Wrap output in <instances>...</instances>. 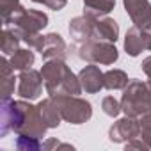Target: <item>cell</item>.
<instances>
[{
    "label": "cell",
    "instance_id": "cell-1",
    "mask_svg": "<svg viewBox=\"0 0 151 151\" xmlns=\"http://www.w3.org/2000/svg\"><path fill=\"white\" fill-rule=\"evenodd\" d=\"M41 75H43L45 89H46L48 96H57V94L78 96L84 91L80 78L71 71V68L66 64V60H60V59L45 60V64L41 68Z\"/></svg>",
    "mask_w": 151,
    "mask_h": 151
},
{
    "label": "cell",
    "instance_id": "cell-2",
    "mask_svg": "<svg viewBox=\"0 0 151 151\" xmlns=\"http://www.w3.org/2000/svg\"><path fill=\"white\" fill-rule=\"evenodd\" d=\"M48 126L39 112L37 105H32L30 100H18L14 101V124L13 132L16 135H30L43 139Z\"/></svg>",
    "mask_w": 151,
    "mask_h": 151
},
{
    "label": "cell",
    "instance_id": "cell-3",
    "mask_svg": "<svg viewBox=\"0 0 151 151\" xmlns=\"http://www.w3.org/2000/svg\"><path fill=\"white\" fill-rule=\"evenodd\" d=\"M121 110L124 116L140 117L142 114L151 112V78L142 80H130L128 86L123 89L121 98Z\"/></svg>",
    "mask_w": 151,
    "mask_h": 151
},
{
    "label": "cell",
    "instance_id": "cell-4",
    "mask_svg": "<svg viewBox=\"0 0 151 151\" xmlns=\"http://www.w3.org/2000/svg\"><path fill=\"white\" fill-rule=\"evenodd\" d=\"M69 53L77 55L78 59L86 62L101 64V66H110L119 59V52L116 45L110 41H103V39H89L80 45L75 43L69 48Z\"/></svg>",
    "mask_w": 151,
    "mask_h": 151
},
{
    "label": "cell",
    "instance_id": "cell-5",
    "mask_svg": "<svg viewBox=\"0 0 151 151\" xmlns=\"http://www.w3.org/2000/svg\"><path fill=\"white\" fill-rule=\"evenodd\" d=\"M53 103L57 105L60 117L68 121L69 124H84L93 117V105L75 94H57L50 96Z\"/></svg>",
    "mask_w": 151,
    "mask_h": 151
},
{
    "label": "cell",
    "instance_id": "cell-6",
    "mask_svg": "<svg viewBox=\"0 0 151 151\" xmlns=\"http://www.w3.org/2000/svg\"><path fill=\"white\" fill-rule=\"evenodd\" d=\"M43 75L37 69H23L18 77V96L23 100H37L43 94Z\"/></svg>",
    "mask_w": 151,
    "mask_h": 151
},
{
    "label": "cell",
    "instance_id": "cell-7",
    "mask_svg": "<svg viewBox=\"0 0 151 151\" xmlns=\"http://www.w3.org/2000/svg\"><path fill=\"white\" fill-rule=\"evenodd\" d=\"M124 50L130 57H137L142 52L151 50V27H130L124 37Z\"/></svg>",
    "mask_w": 151,
    "mask_h": 151
},
{
    "label": "cell",
    "instance_id": "cell-8",
    "mask_svg": "<svg viewBox=\"0 0 151 151\" xmlns=\"http://www.w3.org/2000/svg\"><path fill=\"white\" fill-rule=\"evenodd\" d=\"M46 25H48V16H46V13L37 11V9H25L11 27L16 30L18 36H23V34L41 32Z\"/></svg>",
    "mask_w": 151,
    "mask_h": 151
},
{
    "label": "cell",
    "instance_id": "cell-9",
    "mask_svg": "<svg viewBox=\"0 0 151 151\" xmlns=\"http://www.w3.org/2000/svg\"><path fill=\"white\" fill-rule=\"evenodd\" d=\"M98 16H91L87 13H84L82 16H77L69 20V36L73 39V43H86L89 39H94V22H96Z\"/></svg>",
    "mask_w": 151,
    "mask_h": 151
},
{
    "label": "cell",
    "instance_id": "cell-10",
    "mask_svg": "<svg viewBox=\"0 0 151 151\" xmlns=\"http://www.w3.org/2000/svg\"><path fill=\"white\" fill-rule=\"evenodd\" d=\"M139 117H132L126 116L119 121H116L110 130H109V139L116 144H123V142H130L132 139H135L139 135Z\"/></svg>",
    "mask_w": 151,
    "mask_h": 151
},
{
    "label": "cell",
    "instance_id": "cell-11",
    "mask_svg": "<svg viewBox=\"0 0 151 151\" xmlns=\"http://www.w3.org/2000/svg\"><path fill=\"white\" fill-rule=\"evenodd\" d=\"M124 11L137 27H151V2L149 0H123Z\"/></svg>",
    "mask_w": 151,
    "mask_h": 151
},
{
    "label": "cell",
    "instance_id": "cell-12",
    "mask_svg": "<svg viewBox=\"0 0 151 151\" xmlns=\"http://www.w3.org/2000/svg\"><path fill=\"white\" fill-rule=\"evenodd\" d=\"M78 78H80L82 89H84L86 93H89V94H96V93H100L101 89H105V87H103V73H101V69H100L96 64H93V62H89L86 68L80 69Z\"/></svg>",
    "mask_w": 151,
    "mask_h": 151
},
{
    "label": "cell",
    "instance_id": "cell-13",
    "mask_svg": "<svg viewBox=\"0 0 151 151\" xmlns=\"http://www.w3.org/2000/svg\"><path fill=\"white\" fill-rule=\"evenodd\" d=\"M41 55L45 60H52V59H60L66 60L69 55V48L66 46L64 39L60 34L57 32H50L45 36V46L41 50Z\"/></svg>",
    "mask_w": 151,
    "mask_h": 151
},
{
    "label": "cell",
    "instance_id": "cell-14",
    "mask_svg": "<svg viewBox=\"0 0 151 151\" xmlns=\"http://www.w3.org/2000/svg\"><path fill=\"white\" fill-rule=\"evenodd\" d=\"M119 37V25L109 16H98L94 22V39H103L116 43Z\"/></svg>",
    "mask_w": 151,
    "mask_h": 151
},
{
    "label": "cell",
    "instance_id": "cell-15",
    "mask_svg": "<svg viewBox=\"0 0 151 151\" xmlns=\"http://www.w3.org/2000/svg\"><path fill=\"white\" fill-rule=\"evenodd\" d=\"M0 78H2V100H7L14 93V84L18 80L14 78V68L11 60H7V55H4L0 60Z\"/></svg>",
    "mask_w": 151,
    "mask_h": 151
},
{
    "label": "cell",
    "instance_id": "cell-16",
    "mask_svg": "<svg viewBox=\"0 0 151 151\" xmlns=\"http://www.w3.org/2000/svg\"><path fill=\"white\" fill-rule=\"evenodd\" d=\"M23 11L25 7L20 0H0V14H2L4 27H11Z\"/></svg>",
    "mask_w": 151,
    "mask_h": 151
},
{
    "label": "cell",
    "instance_id": "cell-17",
    "mask_svg": "<svg viewBox=\"0 0 151 151\" xmlns=\"http://www.w3.org/2000/svg\"><path fill=\"white\" fill-rule=\"evenodd\" d=\"M37 107H39V112H41V116H43V119H45V123H46L48 128H57V126L60 124V121H62L60 112H59L57 105L53 103V100H52L50 96H48L46 100L39 101Z\"/></svg>",
    "mask_w": 151,
    "mask_h": 151
},
{
    "label": "cell",
    "instance_id": "cell-18",
    "mask_svg": "<svg viewBox=\"0 0 151 151\" xmlns=\"http://www.w3.org/2000/svg\"><path fill=\"white\" fill-rule=\"evenodd\" d=\"M128 82V75L123 69H109L107 73H103V87L109 91H123Z\"/></svg>",
    "mask_w": 151,
    "mask_h": 151
},
{
    "label": "cell",
    "instance_id": "cell-19",
    "mask_svg": "<svg viewBox=\"0 0 151 151\" xmlns=\"http://www.w3.org/2000/svg\"><path fill=\"white\" fill-rule=\"evenodd\" d=\"M84 7L91 16H107L116 7V0H84Z\"/></svg>",
    "mask_w": 151,
    "mask_h": 151
},
{
    "label": "cell",
    "instance_id": "cell-20",
    "mask_svg": "<svg viewBox=\"0 0 151 151\" xmlns=\"http://www.w3.org/2000/svg\"><path fill=\"white\" fill-rule=\"evenodd\" d=\"M20 41L22 37L16 34L14 29H9V27H4L2 30V43H0V48H2V53L11 57L14 52L20 50Z\"/></svg>",
    "mask_w": 151,
    "mask_h": 151
},
{
    "label": "cell",
    "instance_id": "cell-21",
    "mask_svg": "<svg viewBox=\"0 0 151 151\" xmlns=\"http://www.w3.org/2000/svg\"><path fill=\"white\" fill-rule=\"evenodd\" d=\"M34 60H36V55H34L32 48H20L18 52H14L11 55V64L16 71H23V69L32 68Z\"/></svg>",
    "mask_w": 151,
    "mask_h": 151
},
{
    "label": "cell",
    "instance_id": "cell-22",
    "mask_svg": "<svg viewBox=\"0 0 151 151\" xmlns=\"http://www.w3.org/2000/svg\"><path fill=\"white\" fill-rule=\"evenodd\" d=\"M16 147L22 151H37V149H43V140L39 137L18 135L16 137Z\"/></svg>",
    "mask_w": 151,
    "mask_h": 151
},
{
    "label": "cell",
    "instance_id": "cell-23",
    "mask_svg": "<svg viewBox=\"0 0 151 151\" xmlns=\"http://www.w3.org/2000/svg\"><path fill=\"white\" fill-rule=\"evenodd\" d=\"M139 139H142L147 146H149V149H151V112H147V114H142L140 117H139Z\"/></svg>",
    "mask_w": 151,
    "mask_h": 151
},
{
    "label": "cell",
    "instance_id": "cell-24",
    "mask_svg": "<svg viewBox=\"0 0 151 151\" xmlns=\"http://www.w3.org/2000/svg\"><path fill=\"white\" fill-rule=\"evenodd\" d=\"M101 110L109 116V117H116L121 112V101H117L114 96H105L101 100Z\"/></svg>",
    "mask_w": 151,
    "mask_h": 151
},
{
    "label": "cell",
    "instance_id": "cell-25",
    "mask_svg": "<svg viewBox=\"0 0 151 151\" xmlns=\"http://www.w3.org/2000/svg\"><path fill=\"white\" fill-rule=\"evenodd\" d=\"M20 37H22V41H23V43H27V45H29V48H32V50H36V52H41V50H43V46H45V36H43L41 32L23 34V36H20Z\"/></svg>",
    "mask_w": 151,
    "mask_h": 151
},
{
    "label": "cell",
    "instance_id": "cell-26",
    "mask_svg": "<svg viewBox=\"0 0 151 151\" xmlns=\"http://www.w3.org/2000/svg\"><path fill=\"white\" fill-rule=\"evenodd\" d=\"M53 147H66V149H75L71 144H64V142H60V140H57V139H48V140H45L43 142V149H53Z\"/></svg>",
    "mask_w": 151,
    "mask_h": 151
},
{
    "label": "cell",
    "instance_id": "cell-27",
    "mask_svg": "<svg viewBox=\"0 0 151 151\" xmlns=\"http://www.w3.org/2000/svg\"><path fill=\"white\" fill-rule=\"evenodd\" d=\"M126 149H149V146H147L142 139L135 137V139H132L130 142H126Z\"/></svg>",
    "mask_w": 151,
    "mask_h": 151
},
{
    "label": "cell",
    "instance_id": "cell-28",
    "mask_svg": "<svg viewBox=\"0 0 151 151\" xmlns=\"http://www.w3.org/2000/svg\"><path fill=\"white\" fill-rule=\"evenodd\" d=\"M66 4H68V0H46L45 6L52 11H60V9L66 7Z\"/></svg>",
    "mask_w": 151,
    "mask_h": 151
},
{
    "label": "cell",
    "instance_id": "cell-29",
    "mask_svg": "<svg viewBox=\"0 0 151 151\" xmlns=\"http://www.w3.org/2000/svg\"><path fill=\"white\" fill-rule=\"evenodd\" d=\"M140 68H142V71H144L146 77H147V78H151V55H149V57H146V59L142 60Z\"/></svg>",
    "mask_w": 151,
    "mask_h": 151
},
{
    "label": "cell",
    "instance_id": "cell-30",
    "mask_svg": "<svg viewBox=\"0 0 151 151\" xmlns=\"http://www.w3.org/2000/svg\"><path fill=\"white\" fill-rule=\"evenodd\" d=\"M32 2H36V4H43V6H45V4H46V0H32Z\"/></svg>",
    "mask_w": 151,
    "mask_h": 151
}]
</instances>
